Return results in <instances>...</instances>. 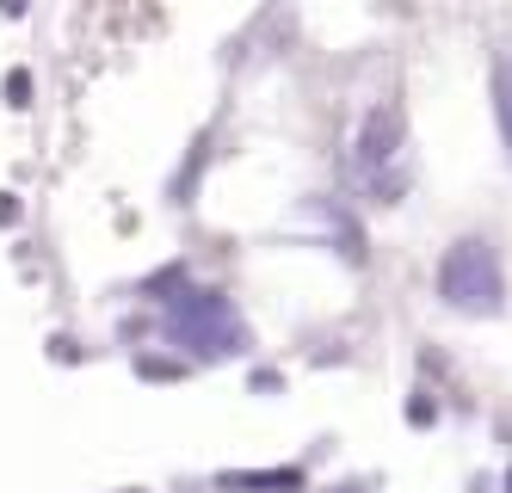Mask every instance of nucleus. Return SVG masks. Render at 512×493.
I'll use <instances>...</instances> for the list:
<instances>
[{
    "label": "nucleus",
    "instance_id": "f257e3e1",
    "mask_svg": "<svg viewBox=\"0 0 512 493\" xmlns=\"http://www.w3.org/2000/svg\"><path fill=\"white\" fill-rule=\"evenodd\" d=\"M438 296L451 309H475V315H494L500 309V253L482 235H463L445 259H438Z\"/></svg>",
    "mask_w": 512,
    "mask_h": 493
},
{
    "label": "nucleus",
    "instance_id": "f03ea898",
    "mask_svg": "<svg viewBox=\"0 0 512 493\" xmlns=\"http://www.w3.org/2000/svg\"><path fill=\"white\" fill-rule=\"evenodd\" d=\"M494 111H500V136L512 148V62H494Z\"/></svg>",
    "mask_w": 512,
    "mask_h": 493
}]
</instances>
